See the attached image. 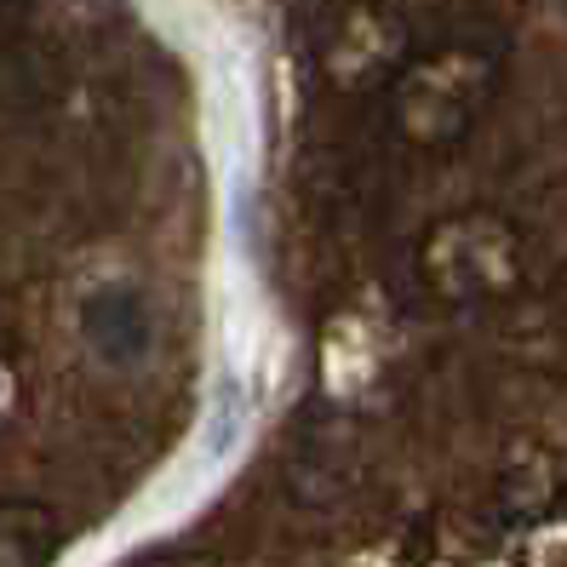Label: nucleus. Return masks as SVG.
I'll return each mask as SVG.
<instances>
[{
    "label": "nucleus",
    "mask_w": 567,
    "mask_h": 567,
    "mask_svg": "<svg viewBox=\"0 0 567 567\" xmlns=\"http://www.w3.org/2000/svg\"><path fill=\"white\" fill-rule=\"evenodd\" d=\"M41 556H47V545L29 533L23 516L0 522V567H41Z\"/></svg>",
    "instance_id": "f257e3e1"
}]
</instances>
